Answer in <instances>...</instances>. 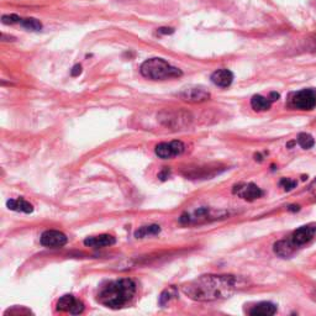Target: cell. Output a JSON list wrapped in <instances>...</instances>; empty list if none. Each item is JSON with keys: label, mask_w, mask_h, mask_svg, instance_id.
<instances>
[{"label": "cell", "mask_w": 316, "mask_h": 316, "mask_svg": "<svg viewBox=\"0 0 316 316\" xmlns=\"http://www.w3.org/2000/svg\"><path fill=\"white\" fill-rule=\"evenodd\" d=\"M242 288L240 278L224 274L201 275L182 286V291L195 301H215L230 298Z\"/></svg>", "instance_id": "cell-1"}, {"label": "cell", "mask_w": 316, "mask_h": 316, "mask_svg": "<svg viewBox=\"0 0 316 316\" xmlns=\"http://www.w3.org/2000/svg\"><path fill=\"white\" fill-rule=\"evenodd\" d=\"M136 295V283L130 278L108 281L99 288L97 301L110 309L126 306Z\"/></svg>", "instance_id": "cell-2"}, {"label": "cell", "mask_w": 316, "mask_h": 316, "mask_svg": "<svg viewBox=\"0 0 316 316\" xmlns=\"http://www.w3.org/2000/svg\"><path fill=\"white\" fill-rule=\"evenodd\" d=\"M141 74L151 81H166L182 76L179 68L169 65L163 58H150L141 65Z\"/></svg>", "instance_id": "cell-3"}, {"label": "cell", "mask_w": 316, "mask_h": 316, "mask_svg": "<svg viewBox=\"0 0 316 316\" xmlns=\"http://www.w3.org/2000/svg\"><path fill=\"white\" fill-rule=\"evenodd\" d=\"M289 105L298 110H312L316 106V90L302 89L293 93L289 98Z\"/></svg>", "instance_id": "cell-4"}, {"label": "cell", "mask_w": 316, "mask_h": 316, "mask_svg": "<svg viewBox=\"0 0 316 316\" xmlns=\"http://www.w3.org/2000/svg\"><path fill=\"white\" fill-rule=\"evenodd\" d=\"M84 304L82 300L77 299L74 295L67 294L58 299L57 304H56V310L58 312H66V314L71 315H79L84 311Z\"/></svg>", "instance_id": "cell-5"}, {"label": "cell", "mask_w": 316, "mask_h": 316, "mask_svg": "<svg viewBox=\"0 0 316 316\" xmlns=\"http://www.w3.org/2000/svg\"><path fill=\"white\" fill-rule=\"evenodd\" d=\"M185 150V146L182 141H171V142H162L156 146V155L162 159H171L180 156Z\"/></svg>", "instance_id": "cell-6"}, {"label": "cell", "mask_w": 316, "mask_h": 316, "mask_svg": "<svg viewBox=\"0 0 316 316\" xmlns=\"http://www.w3.org/2000/svg\"><path fill=\"white\" fill-rule=\"evenodd\" d=\"M232 193L237 195L238 198L247 201H253L263 195V190L253 183H240V184L233 187Z\"/></svg>", "instance_id": "cell-7"}, {"label": "cell", "mask_w": 316, "mask_h": 316, "mask_svg": "<svg viewBox=\"0 0 316 316\" xmlns=\"http://www.w3.org/2000/svg\"><path fill=\"white\" fill-rule=\"evenodd\" d=\"M40 242L42 246L49 247V248H61V247L67 245L68 238L61 231L47 230L41 235Z\"/></svg>", "instance_id": "cell-8"}, {"label": "cell", "mask_w": 316, "mask_h": 316, "mask_svg": "<svg viewBox=\"0 0 316 316\" xmlns=\"http://www.w3.org/2000/svg\"><path fill=\"white\" fill-rule=\"evenodd\" d=\"M316 236V225L315 224H309L304 225V226L296 228L290 236L291 242L294 243L296 247H301L306 243H309Z\"/></svg>", "instance_id": "cell-9"}, {"label": "cell", "mask_w": 316, "mask_h": 316, "mask_svg": "<svg viewBox=\"0 0 316 316\" xmlns=\"http://www.w3.org/2000/svg\"><path fill=\"white\" fill-rule=\"evenodd\" d=\"M179 97L183 100L189 103H201L210 99V93L203 87H190L179 93Z\"/></svg>", "instance_id": "cell-10"}, {"label": "cell", "mask_w": 316, "mask_h": 316, "mask_svg": "<svg viewBox=\"0 0 316 316\" xmlns=\"http://www.w3.org/2000/svg\"><path fill=\"white\" fill-rule=\"evenodd\" d=\"M116 242L115 237L108 233H103V235L92 236V237H87L84 240V245L93 248H103V247L113 246Z\"/></svg>", "instance_id": "cell-11"}, {"label": "cell", "mask_w": 316, "mask_h": 316, "mask_svg": "<svg viewBox=\"0 0 316 316\" xmlns=\"http://www.w3.org/2000/svg\"><path fill=\"white\" fill-rule=\"evenodd\" d=\"M273 249H274V253L278 254L281 258H289V257H291L295 253L298 247L291 242L290 238H288V240L285 238V240L277 241V242L274 243Z\"/></svg>", "instance_id": "cell-12"}, {"label": "cell", "mask_w": 316, "mask_h": 316, "mask_svg": "<svg viewBox=\"0 0 316 316\" xmlns=\"http://www.w3.org/2000/svg\"><path fill=\"white\" fill-rule=\"evenodd\" d=\"M233 81V73L231 71L225 70H217L211 74V82L215 86L220 87V88H227L231 86Z\"/></svg>", "instance_id": "cell-13"}, {"label": "cell", "mask_w": 316, "mask_h": 316, "mask_svg": "<svg viewBox=\"0 0 316 316\" xmlns=\"http://www.w3.org/2000/svg\"><path fill=\"white\" fill-rule=\"evenodd\" d=\"M247 312H248V315H252V316H258V315L269 316V315H274L275 312H277V306L269 301H262V302H258V304H256L254 306H252Z\"/></svg>", "instance_id": "cell-14"}, {"label": "cell", "mask_w": 316, "mask_h": 316, "mask_svg": "<svg viewBox=\"0 0 316 316\" xmlns=\"http://www.w3.org/2000/svg\"><path fill=\"white\" fill-rule=\"evenodd\" d=\"M7 206L10 210L25 212V214H30V212L34 211V206L23 198L10 199V200H8Z\"/></svg>", "instance_id": "cell-15"}, {"label": "cell", "mask_w": 316, "mask_h": 316, "mask_svg": "<svg viewBox=\"0 0 316 316\" xmlns=\"http://www.w3.org/2000/svg\"><path fill=\"white\" fill-rule=\"evenodd\" d=\"M251 106L254 111H265L269 110L272 102L269 98H264L262 95H253L251 99Z\"/></svg>", "instance_id": "cell-16"}, {"label": "cell", "mask_w": 316, "mask_h": 316, "mask_svg": "<svg viewBox=\"0 0 316 316\" xmlns=\"http://www.w3.org/2000/svg\"><path fill=\"white\" fill-rule=\"evenodd\" d=\"M161 232V227L158 225H148V226H142L139 230L135 231V237L145 238L147 236H155Z\"/></svg>", "instance_id": "cell-17"}, {"label": "cell", "mask_w": 316, "mask_h": 316, "mask_svg": "<svg viewBox=\"0 0 316 316\" xmlns=\"http://www.w3.org/2000/svg\"><path fill=\"white\" fill-rule=\"evenodd\" d=\"M296 142L301 148L304 150H310L311 147H314L315 145V140L314 137L310 134H306V132H301V134L298 135V139H296Z\"/></svg>", "instance_id": "cell-18"}, {"label": "cell", "mask_w": 316, "mask_h": 316, "mask_svg": "<svg viewBox=\"0 0 316 316\" xmlns=\"http://www.w3.org/2000/svg\"><path fill=\"white\" fill-rule=\"evenodd\" d=\"M20 24L23 28H25L26 30H30V31H40L42 29V24L35 18L21 19Z\"/></svg>", "instance_id": "cell-19"}, {"label": "cell", "mask_w": 316, "mask_h": 316, "mask_svg": "<svg viewBox=\"0 0 316 316\" xmlns=\"http://www.w3.org/2000/svg\"><path fill=\"white\" fill-rule=\"evenodd\" d=\"M176 296H177L176 286H169V288L166 289V290L161 294V296H159V304H161L162 306H164V305L168 304V302L171 301L173 298H176Z\"/></svg>", "instance_id": "cell-20"}, {"label": "cell", "mask_w": 316, "mask_h": 316, "mask_svg": "<svg viewBox=\"0 0 316 316\" xmlns=\"http://www.w3.org/2000/svg\"><path fill=\"white\" fill-rule=\"evenodd\" d=\"M279 185L281 188H283L284 190H286V192H289V190L294 189V188L296 187V182L295 180H291V179H288V178H283V179L279 182Z\"/></svg>", "instance_id": "cell-21"}, {"label": "cell", "mask_w": 316, "mask_h": 316, "mask_svg": "<svg viewBox=\"0 0 316 316\" xmlns=\"http://www.w3.org/2000/svg\"><path fill=\"white\" fill-rule=\"evenodd\" d=\"M3 24H7V25H13V24H18L21 21V18H19L18 15H3L2 18Z\"/></svg>", "instance_id": "cell-22"}, {"label": "cell", "mask_w": 316, "mask_h": 316, "mask_svg": "<svg viewBox=\"0 0 316 316\" xmlns=\"http://www.w3.org/2000/svg\"><path fill=\"white\" fill-rule=\"evenodd\" d=\"M82 73V66L81 65H76L71 70V74L73 77H78L79 74Z\"/></svg>", "instance_id": "cell-23"}, {"label": "cell", "mask_w": 316, "mask_h": 316, "mask_svg": "<svg viewBox=\"0 0 316 316\" xmlns=\"http://www.w3.org/2000/svg\"><path fill=\"white\" fill-rule=\"evenodd\" d=\"M174 30L171 28H161L158 29V34H163V35H171V34H173Z\"/></svg>", "instance_id": "cell-24"}, {"label": "cell", "mask_w": 316, "mask_h": 316, "mask_svg": "<svg viewBox=\"0 0 316 316\" xmlns=\"http://www.w3.org/2000/svg\"><path fill=\"white\" fill-rule=\"evenodd\" d=\"M310 193H311L312 196H315L316 198V178L312 180L311 184H310Z\"/></svg>", "instance_id": "cell-25"}, {"label": "cell", "mask_w": 316, "mask_h": 316, "mask_svg": "<svg viewBox=\"0 0 316 316\" xmlns=\"http://www.w3.org/2000/svg\"><path fill=\"white\" fill-rule=\"evenodd\" d=\"M269 99H270V102H272V103H273V102H275V100L279 99V94H278V93H275V92L270 93Z\"/></svg>", "instance_id": "cell-26"}, {"label": "cell", "mask_w": 316, "mask_h": 316, "mask_svg": "<svg viewBox=\"0 0 316 316\" xmlns=\"http://www.w3.org/2000/svg\"><path fill=\"white\" fill-rule=\"evenodd\" d=\"M168 176H169V171H168V169H164V171L162 172L161 174H159V178H161L162 180H164V179H166V178H168Z\"/></svg>", "instance_id": "cell-27"}, {"label": "cell", "mask_w": 316, "mask_h": 316, "mask_svg": "<svg viewBox=\"0 0 316 316\" xmlns=\"http://www.w3.org/2000/svg\"><path fill=\"white\" fill-rule=\"evenodd\" d=\"M288 210H290V211H298V210H299V206H298V205H291L290 208H288Z\"/></svg>", "instance_id": "cell-28"}]
</instances>
